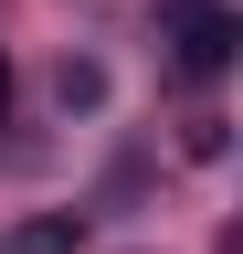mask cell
<instances>
[{
    "mask_svg": "<svg viewBox=\"0 0 243 254\" xmlns=\"http://www.w3.org/2000/svg\"><path fill=\"white\" fill-rule=\"evenodd\" d=\"M169 43H180V74H191V85H211V74H233V53H243V21L222 11V0H191Z\"/></svg>",
    "mask_w": 243,
    "mask_h": 254,
    "instance_id": "1",
    "label": "cell"
},
{
    "mask_svg": "<svg viewBox=\"0 0 243 254\" xmlns=\"http://www.w3.org/2000/svg\"><path fill=\"white\" fill-rule=\"evenodd\" d=\"M74 244H85V222H74V212H43V222H21L11 254H74Z\"/></svg>",
    "mask_w": 243,
    "mask_h": 254,
    "instance_id": "2",
    "label": "cell"
},
{
    "mask_svg": "<svg viewBox=\"0 0 243 254\" xmlns=\"http://www.w3.org/2000/svg\"><path fill=\"white\" fill-rule=\"evenodd\" d=\"M64 106H106V74H96V64H64Z\"/></svg>",
    "mask_w": 243,
    "mask_h": 254,
    "instance_id": "3",
    "label": "cell"
},
{
    "mask_svg": "<svg viewBox=\"0 0 243 254\" xmlns=\"http://www.w3.org/2000/svg\"><path fill=\"white\" fill-rule=\"evenodd\" d=\"M180 148H191V159H222V148H233V127H222V117H191V138H180Z\"/></svg>",
    "mask_w": 243,
    "mask_h": 254,
    "instance_id": "4",
    "label": "cell"
},
{
    "mask_svg": "<svg viewBox=\"0 0 243 254\" xmlns=\"http://www.w3.org/2000/svg\"><path fill=\"white\" fill-rule=\"evenodd\" d=\"M0 106H11V74H0Z\"/></svg>",
    "mask_w": 243,
    "mask_h": 254,
    "instance_id": "5",
    "label": "cell"
}]
</instances>
